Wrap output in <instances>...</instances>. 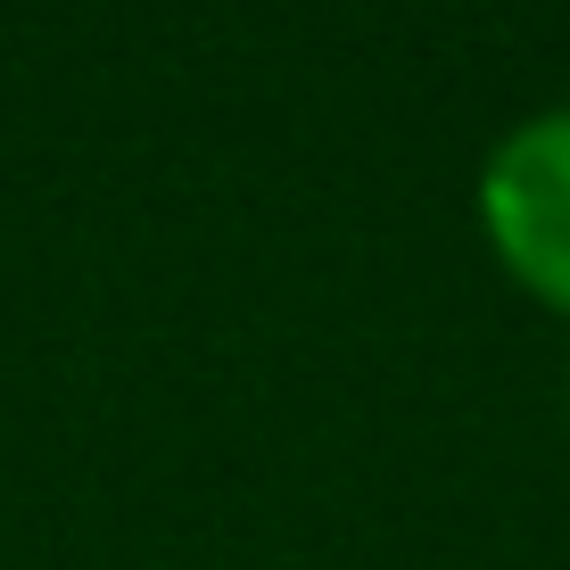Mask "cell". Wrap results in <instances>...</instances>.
Returning <instances> with one entry per match:
<instances>
[{
	"mask_svg": "<svg viewBox=\"0 0 570 570\" xmlns=\"http://www.w3.org/2000/svg\"><path fill=\"white\" fill-rule=\"evenodd\" d=\"M480 215L497 257L538 289L546 306L570 314V108L529 116V125L488 157Z\"/></svg>",
	"mask_w": 570,
	"mask_h": 570,
	"instance_id": "cell-1",
	"label": "cell"
}]
</instances>
